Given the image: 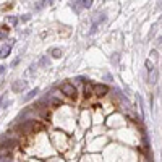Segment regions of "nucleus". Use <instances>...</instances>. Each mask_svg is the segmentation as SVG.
I'll return each instance as SVG.
<instances>
[{
    "instance_id": "nucleus-1",
    "label": "nucleus",
    "mask_w": 162,
    "mask_h": 162,
    "mask_svg": "<svg viewBox=\"0 0 162 162\" xmlns=\"http://www.w3.org/2000/svg\"><path fill=\"white\" fill-rule=\"evenodd\" d=\"M15 146H16L15 139H8V141L0 143V156H10V152Z\"/></svg>"
},
{
    "instance_id": "nucleus-2",
    "label": "nucleus",
    "mask_w": 162,
    "mask_h": 162,
    "mask_svg": "<svg viewBox=\"0 0 162 162\" xmlns=\"http://www.w3.org/2000/svg\"><path fill=\"white\" fill-rule=\"evenodd\" d=\"M60 91H62L63 94H66L68 97H75V96H76V88L71 86L70 83H63L62 86H60Z\"/></svg>"
},
{
    "instance_id": "nucleus-3",
    "label": "nucleus",
    "mask_w": 162,
    "mask_h": 162,
    "mask_svg": "<svg viewBox=\"0 0 162 162\" xmlns=\"http://www.w3.org/2000/svg\"><path fill=\"white\" fill-rule=\"evenodd\" d=\"M21 128V131H24V133H29L31 130H36V128H39V125L34 122V120H29V122H26V123H23V125L20 127Z\"/></svg>"
},
{
    "instance_id": "nucleus-4",
    "label": "nucleus",
    "mask_w": 162,
    "mask_h": 162,
    "mask_svg": "<svg viewBox=\"0 0 162 162\" xmlns=\"http://www.w3.org/2000/svg\"><path fill=\"white\" fill-rule=\"evenodd\" d=\"M109 92V88L106 84H94V94L96 96H104V94Z\"/></svg>"
},
{
    "instance_id": "nucleus-5",
    "label": "nucleus",
    "mask_w": 162,
    "mask_h": 162,
    "mask_svg": "<svg viewBox=\"0 0 162 162\" xmlns=\"http://www.w3.org/2000/svg\"><path fill=\"white\" fill-rule=\"evenodd\" d=\"M10 52H12V44H10V42L5 44L3 47H0V57H2V59L8 57V55H10Z\"/></svg>"
},
{
    "instance_id": "nucleus-6",
    "label": "nucleus",
    "mask_w": 162,
    "mask_h": 162,
    "mask_svg": "<svg viewBox=\"0 0 162 162\" xmlns=\"http://www.w3.org/2000/svg\"><path fill=\"white\" fill-rule=\"evenodd\" d=\"M23 88H24V83H23V81H20V83H15L13 86H12V89H13V91H16V92H18V91H21Z\"/></svg>"
},
{
    "instance_id": "nucleus-7",
    "label": "nucleus",
    "mask_w": 162,
    "mask_h": 162,
    "mask_svg": "<svg viewBox=\"0 0 162 162\" xmlns=\"http://www.w3.org/2000/svg\"><path fill=\"white\" fill-rule=\"evenodd\" d=\"M7 33H8V29H7L5 26H2V28H0V39H3V37L7 36Z\"/></svg>"
},
{
    "instance_id": "nucleus-8",
    "label": "nucleus",
    "mask_w": 162,
    "mask_h": 162,
    "mask_svg": "<svg viewBox=\"0 0 162 162\" xmlns=\"http://www.w3.org/2000/svg\"><path fill=\"white\" fill-rule=\"evenodd\" d=\"M34 94H37V89H33V91H31V92H29V94H28V96L24 97V101H29L31 97H34Z\"/></svg>"
},
{
    "instance_id": "nucleus-9",
    "label": "nucleus",
    "mask_w": 162,
    "mask_h": 162,
    "mask_svg": "<svg viewBox=\"0 0 162 162\" xmlns=\"http://www.w3.org/2000/svg\"><path fill=\"white\" fill-rule=\"evenodd\" d=\"M52 54H54V57H57V59H59V57H62V52H60L59 49H54Z\"/></svg>"
},
{
    "instance_id": "nucleus-10",
    "label": "nucleus",
    "mask_w": 162,
    "mask_h": 162,
    "mask_svg": "<svg viewBox=\"0 0 162 162\" xmlns=\"http://www.w3.org/2000/svg\"><path fill=\"white\" fill-rule=\"evenodd\" d=\"M0 104H2V101H0Z\"/></svg>"
}]
</instances>
